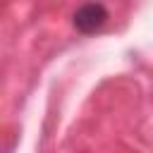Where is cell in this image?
Returning <instances> with one entry per match:
<instances>
[{
    "instance_id": "obj_1",
    "label": "cell",
    "mask_w": 153,
    "mask_h": 153,
    "mask_svg": "<svg viewBox=\"0 0 153 153\" xmlns=\"http://www.w3.org/2000/svg\"><path fill=\"white\" fill-rule=\"evenodd\" d=\"M108 7L100 2H86L81 7H76V12L72 14V24L79 33H93L98 31L105 22H108Z\"/></svg>"
}]
</instances>
